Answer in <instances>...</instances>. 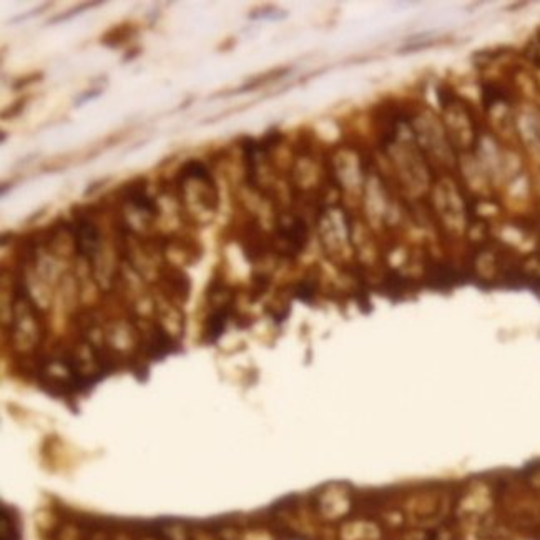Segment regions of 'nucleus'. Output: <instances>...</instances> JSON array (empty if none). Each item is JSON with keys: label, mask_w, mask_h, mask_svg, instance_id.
Instances as JSON below:
<instances>
[{"label": "nucleus", "mask_w": 540, "mask_h": 540, "mask_svg": "<svg viewBox=\"0 0 540 540\" xmlns=\"http://www.w3.org/2000/svg\"><path fill=\"white\" fill-rule=\"evenodd\" d=\"M20 524L17 512L2 505V540H20Z\"/></svg>", "instance_id": "1"}, {"label": "nucleus", "mask_w": 540, "mask_h": 540, "mask_svg": "<svg viewBox=\"0 0 540 540\" xmlns=\"http://www.w3.org/2000/svg\"><path fill=\"white\" fill-rule=\"evenodd\" d=\"M226 321H228V311L226 309H218L210 316L208 328H206L210 343H215L216 339L223 334V331L226 328Z\"/></svg>", "instance_id": "2"}, {"label": "nucleus", "mask_w": 540, "mask_h": 540, "mask_svg": "<svg viewBox=\"0 0 540 540\" xmlns=\"http://www.w3.org/2000/svg\"><path fill=\"white\" fill-rule=\"evenodd\" d=\"M130 199H131V203L135 205L137 208H140V210H145V211H150V213L158 211L155 201H153V199L146 195L142 188H135V186H133L131 191H130Z\"/></svg>", "instance_id": "3"}, {"label": "nucleus", "mask_w": 540, "mask_h": 540, "mask_svg": "<svg viewBox=\"0 0 540 540\" xmlns=\"http://www.w3.org/2000/svg\"><path fill=\"white\" fill-rule=\"evenodd\" d=\"M182 173L188 178H198V179H208L210 178L208 168H206L201 162H198V160H190L188 163H185L182 168Z\"/></svg>", "instance_id": "4"}, {"label": "nucleus", "mask_w": 540, "mask_h": 540, "mask_svg": "<svg viewBox=\"0 0 540 540\" xmlns=\"http://www.w3.org/2000/svg\"><path fill=\"white\" fill-rule=\"evenodd\" d=\"M312 295H314V288H312L311 283H301V284H299V288L296 291V296L299 299H303V301H309V299L312 298Z\"/></svg>", "instance_id": "5"}]
</instances>
